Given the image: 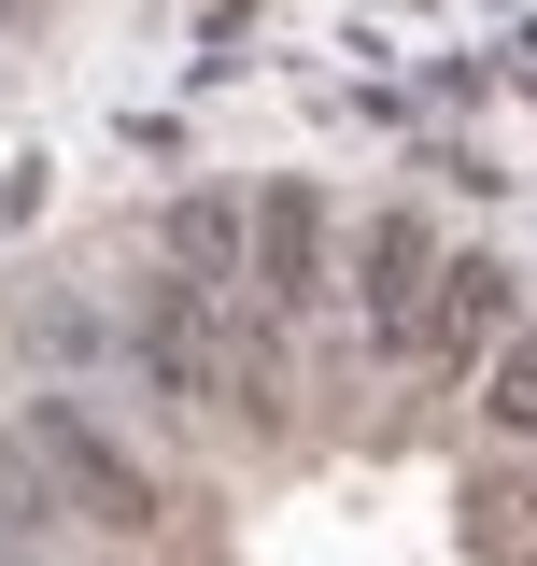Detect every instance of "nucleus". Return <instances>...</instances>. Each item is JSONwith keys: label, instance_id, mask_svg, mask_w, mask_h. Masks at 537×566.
I'll return each instance as SVG.
<instances>
[{"label": "nucleus", "instance_id": "nucleus-1", "mask_svg": "<svg viewBox=\"0 0 537 566\" xmlns=\"http://www.w3.org/2000/svg\"><path fill=\"white\" fill-rule=\"evenodd\" d=\"M14 439H29L43 495H57L85 538H156V524H170V482H156V468H141V453L85 411V397H29V411H14Z\"/></svg>", "mask_w": 537, "mask_h": 566}, {"label": "nucleus", "instance_id": "nucleus-2", "mask_svg": "<svg viewBox=\"0 0 537 566\" xmlns=\"http://www.w3.org/2000/svg\"><path fill=\"white\" fill-rule=\"evenodd\" d=\"M509 340H524V326H509V270H495V255H453L397 368H424V382H467L481 354H509Z\"/></svg>", "mask_w": 537, "mask_h": 566}, {"label": "nucleus", "instance_id": "nucleus-3", "mask_svg": "<svg viewBox=\"0 0 537 566\" xmlns=\"http://www.w3.org/2000/svg\"><path fill=\"white\" fill-rule=\"evenodd\" d=\"M439 270H453V255H439V241H424L410 212H382V227L354 241V312H368V340H382V354H410V326H424Z\"/></svg>", "mask_w": 537, "mask_h": 566}, {"label": "nucleus", "instance_id": "nucleus-4", "mask_svg": "<svg viewBox=\"0 0 537 566\" xmlns=\"http://www.w3.org/2000/svg\"><path fill=\"white\" fill-rule=\"evenodd\" d=\"M255 312H283V326L326 312V212H312V185L255 199Z\"/></svg>", "mask_w": 537, "mask_h": 566}, {"label": "nucleus", "instance_id": "nucleus-5", "mask_svg": "<svg viewBox=\"0 0 537 566\" xmlns=\"http://www.w3.org/2000/svg\"><path fill=\"white\" fill-rule=\"evenodd\" d=\"M481 424H495V439H537V326L481 368Z\"/></svg>", "mask_w": 537, "mask_h": 566}, {"label": "nucleus", "instance_id": "nucleus-6", "mask_svg": "<svg viewBox=\"0 0 537 566\" xmlns=\"http://www.w3.org/2000/svg\"><path fill=\"white\" fill-rule=\"evenodd\" d=\"M0 566H57V538L43 524H0Z\"/></svg>", "mask_w": 537, "mask_h": 566}]
</instances>
